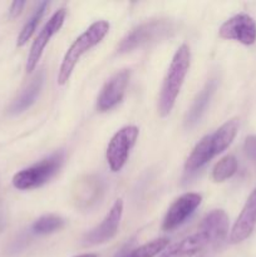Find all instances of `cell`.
<instances>
[{"label":"cell","mask_w":256,"mask_h":257,"mask_svg":"<svg viewBox=\"0 0 256 257\" xmlns=\"http://www.w3.org/2000/svg\"><path fill=\"white\" fill-rule=\"evenodd\" d=\"M190 64L191 50L187 44H182L176 50L163 79L160 98H158V113L161 117H166L172 110L190 69Z\"/></svg>","instance_id":"obj_1"},{"label":"cell","mask_w":256,"mask_h":257,"mask_svg":"<svg viewBox=\"0 0 256 257\" xmlns=\"http://www.w3.org/2000/svg\"><path fill=\"white\" fill-rule=\"evenodd\" d=\"M108 32H109V23L105 20H98V22L93 23L83 34H80L73 42L60 64L59 72H58V84L64 85L69 80L70 75L82 55H84L93 47L99 44Z\"/></svg>","instance_id":"obj_2"},{"label":"cell","mask_w":256,"mask_h":257,"mask_svg":"<svg viewBox=\"0 0 256 257\" xmlns=\"http://www.w3.org/2000/svg\"><path fill=\"white\" fill-rule=\"evenodd\" d=\"M64 161L63 152L54 153L40 162L20 171L13 177V186L18 190H33L45 185L60 170Z\"/></svg>","instance_id":"obj_3"},{"label":"cell","mask_w":256,"mask_h":257,"mask_svg":"<svg viewBox=\"0 0 256 257\" xmlns=\"http://www.w3.org/2000/svg\"><path fill=\"white\" fill-rule=\"evenodd\" d=\"M172 30V24L167 20H151L143 23L125 35L118 45V53H128L146 44L166 37Z\"/></svg>","instance_id":"obj_4"},{"label":"cell","mask_w":256,"mask_h":257,"mask_svg":"<svg viewBox=\"0 0 256 257\" xmlns=\"http://www.w3.org/2000/svg\"><path fill=\"white\" fill-rule=\"evenodd\" d=\"M138 135L140 131L136 125H125L113 136L107 148V162L113 172H119L124 167Z\"/></svg>","instance_id":"obj_5"},{"label":"cell","mask_w":256,"mask_h":257,"mask_svg":"<svg viewBox=\"0 0 256 257\" xmlns=\"http://www.w3.org/2000/svg\"><path fill=\"white\" fill-rule=\"evenodd\" d=\"M123 213V201L117 200L113 203L112 208L108 211L105 217L103 218L102 222L94 228L87 232L83 237L82 243L84 246H95L102 245V243L108 242L112 240L119 230V223L122 220Z\"/></svg>","instance_id":"obj_6"},{"label":"cell","mask_w":256,"mask_h":257,"mask_svg":"<svg viewBox=\"0 0 256 257\" xmlns=\"http://www.w3.org/2000/svg\"><path fill=\"white\" fill-rule=\"evenodd\" d=\"M65 15H67V12L65 9H59L52 15L49 20H48L47 24L44 25L40 33L38 34V37L35 38V40L33 42L32 48H30L29 55H28L27 60V72L32 73L33 70L37 68L38 62L42 58L43 52H44L45 47L48 45V43L50 42L53 37L57 34L60 30V28L63 27V23L65 20Z\"/></svg>","instance_id":"obj_7"},{"label":"cell","mask_w":256,"mask_h":257,"mask_svg":"<svg viewBox=\"0 0 256 257\" xmlns=\"http://www.w3.org/2000/svg\"><path fill=\"white\" fill-rule=\"evenodd\" d=\"M222 39L236 40L243 45H252L256 42V23L247 14L235 15L226 20L218 30Z\"/></svg>","instance_id":"obj_8"},{"label":"cell","mask_w":256,"mask_h":257,"mask_svg":"<svg viewBox=\"0 0 256 257\" xmlns=\"http://www.w3.org/2000/svg\"><path fill=\"white\" fill-rule=\"evenodd\" d=\"M201 202H202V197L198 193L190 192L178 197L166 212L162 223L163 230L172 231L185 223V221L195 212Z\"/></svg>","instance_id":"obj_9"},{"label":"cell","mask_w":256,"mask_h":257,"mask_svg":"<svg viewBox=\"0 0 256 257\" xmlns=\"http://www.w3.org/2000/svg\"><path fill=\"white\" fill-rule=\"evenodd\" d=\"M130 82V70L123 69L115 73L103 85L97 99V109L107 112L114 108L124 97Z\"/></svg>","instance_id":"obj_10"},{"label":"cell","mask_w":256,"mask_h":257,"mask_svg":"<svg viewBox=\"0 0 256 257\" xmlns=\"http://www.w3.org/2000/svg\"><path fill=\"white\" fill-rule=\"evenodd\" d=\"M256 227V188L248 196L242 211L233 223L230 233L231 243H240L252 233Z\"/></svg>","instance_id":"obj_11"},{"label":"cell","mask_w":256,"mask_h":257,"mask_svg":"<svg viewBox=\"0 0 256 257\" xmlns=\"http://www.w3.org/2000/svg\"><path fill=\"white\" fill-rule=\"evenodd\" d=\"M198 231L205 233L210 245H218L228 233V216L223 210L211 211L201 221Z\"/></svg>","instance_id":"obj_12"},{"label":"cell","mask_w":256,"mask_h":257,"mask_svg":"<svg viewBox=\"0 0 256 257\" xmlns=\"http://www.w3.org/2000/svg\"><path fill=\"white\" fill-rule=\"evenodd\" d=\"M208 245H210V241L206 237L205 233L198 231L197 233L187 236L182 241L173 245L158 257H193Z\"/></svg>","instance_id":"obj_13"},{"label":"cell","mask_w":256,"mask_h":257,"mask_svg":"<svg viewBox=\"0 0 256 257\" xmlns=\"http://www.w3.org/2000/svg\"><path fill=\"white\" fill-rule=\"evenodd\" d=\"M216 87H217V82L216 79H210L205 84V87L200 90L197 95H196L195 100H193L192 105L188 109L187 115L185 119L186 128H192L200 122L202 118L203 113L207 109V105L210 104V100L212 98L213 93H215Z\"/></svg>","instance_id":"obj_14"},{"label":"cell","mask_w":256,"mask_h":257,"mask_svg":"<svg viewBox=\"0 0 256 257\" xmlns=\"http://www.w3.org/2000/svg\"><path fill=\"white\" fill-rule=\"evenodd\" d=\"M215 156H217L215 151V146H213L212 138L211 135L205 136L195 148L192 150L191 155L188 156L187 160L185 162V170L187 172H193V171L200 170L201 167L210 162Z\"/></svg>","instance_id":"obj_15"},{"label":"cell","mask_w":256,"mask_h":257,"mask_svg":"<svg viewBox=\"0 0 256 257\" xmlns=\"http://www.w3.org/2000/svg\"><path fill=\"white\" fill-rule=\"evenodd\" d=\"M43 82H44V73L39 72L12 103V105L9 107L10 114H19V113L27 110L39 95Z\"/></svg>","instance_id":"obj_16"},{"label":"cell","mask_w":256,"mask_h":257,"mask_svg":"<svg viewBox=\"0 0 256 257\" xmlns=\"http://www.w3.org/2000/svg\"><path fill=\"white\" fill-rule=\"evenodd\" d=\"M238 125H240V123H238L237 118H232V119L223 123L218 130H216L211 135L213 146H215V151L217 155H220V153H222L223 151L230 147V145L235 140L236 135H237Z\"/></svg>","instance_id":"obj_17"},{"label":"cell","mask_w":256,"mask_h":257,"mask_svg":"<svg viewBox=\"0 0 256 257\" xmlns=\"http://www.w3.org/2000/svg\"><path fill=\"white\" fill-rule=\"evenodd\" d=\"M48 5H49V3L48 2H42L39 5H38V8L34 10V13H33L32 17L29 18V20L25 23L22 32H20L19 37H18V40H17L18 47H23V45H25L28 43V40L32 38V35L34 34L35 29H37L38 24H39L43 15H44L45 10H47Z\"/></svg>","instance_id":"obj_18"},{"label":"cell","mask_w":256,"mask_h":257,"mask_svg":"<svg viewBox=\"0 0 256 257\" xmlns=\"http://www.w3.org/2000/svg\"><path fill=\"white\" fill-rule=\"evenodd\" d=\"M64 226V220L57 215H44L38 218L32 226L33 232L37 235H49L62 230Z\"/></svg>","instance_id":"obj_19"},{"label":"cell","mask_w":256,"mask_h":257,"mask_svg":"<svg viewBox=\"0 0 256 257\" xmlns=\"http://www.w3.org/2000/svg\"><path fill=\"white\" fill-rule=\"evenodd\" d=\"M237 171V160L233 156H225L218 161L212 170V178L215 182H223L232 177Z\"/></svg>","instance_id":"obj_20"},{"label":"cell","mask_w":256,"mask_h":257,"mask_svg":"<svg viewBox=\"0 0 256 257\" xmlns=\"http://www.w3.org/2000/svg\"><path fill=\"white\" fill-rule=\"evenodd\" d=\"M168 243H170L168 238H156L151 242H147L145 245L140 246V247L135 248V250H132L127 255L122 257H156L167 247Z\"/></svg>","instance_id":"obj_21"},{"label":"cell","mask_w":256,"mask_h":257,"mask_svg":"<svg viewBox=\"0 0 256 257\" xmlns=\"http://www.w3.org/2000/svg\"><path fill=\"white\" fill-rule=\"evenodd\" d=\"M243 150H245L246 156L250 158L252 162L256 163V136H248L245 140V145H243Z\"/></svg>","instance_id":"obj_22"},{"label":"cell","mask_w":256,"mask_h":257,"mask_svg":"<svg viewBox=\"0 0 256 257\" xmlns=\"http://www.w3.org/2000/svg\"><path fill=\"white\" fill-rule=\"evenodd\" d=\"M25 2H14L9 9V18L10 19H15L22 14V10L24 8Z\"/></svg>","instance_id":"obj_23"},{"label":"cell","mask_w":256,"mask_h":257,"mask_svg":"<svg viewBox=\"0 0 256 257\" xmlns=\"http://www.w3.org/2000/svg\"><path fill=\"white\" fill-rule=\"evenodd\" d=\"M4 226H5V217H4V212L3 210L0 208V232L4 230Z\"/></svg>","instance_id":"obj_24"},{"label":"cell","mask_w":256,"mask_h":257,"mask_svg":"<svg viewBox=\"0 0 256 257\" xmlns=\"http://www.w3.org/2000/svg\"><path fill=\"white\" fill-rule=\"evenodd\" d=\"M74 257H97V255H95V253H84V255H79Z\"/></svg>","instance_id":"obj_25"}]
</instances>
